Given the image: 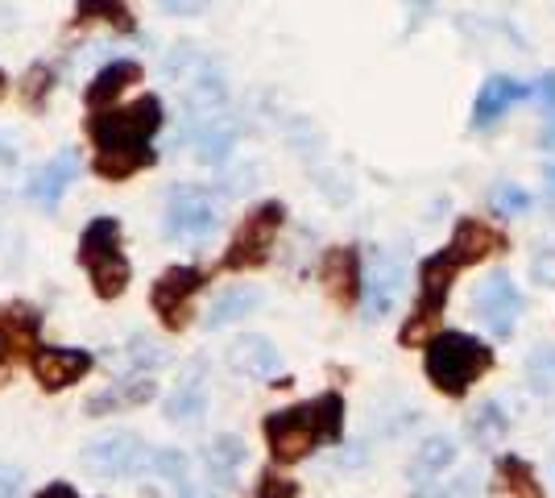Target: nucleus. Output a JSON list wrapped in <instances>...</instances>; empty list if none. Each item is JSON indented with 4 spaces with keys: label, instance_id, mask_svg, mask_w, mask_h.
I'll list each match as a JSON object with an SVG mask.
<instances>
[{
    "label": "nucleus",
    "instance_id": "4",
    "mask_svg": "<svg viewBox=\"0 0 555 498\" xmlns=\"http://www.w3.org/2000/svg\"><path fill=\"white\" fill-rule=\"evenodd\" d=\"M461 261L452 258L448 250H436L418 261L415 270V304L406 311L402 329H398V345L402 349H423L436 332L443 329V311L452 304V291L461 279Z\"/></svg>",
    "mask_w": 555,
    "mask_h": 498
},
{
    "label": "nucleus",
    "instance_id": "16",
    "mask_svg": "<svg viewBox=\"0 0 555 498\" xmlns=\"http://www.w3.org/2000/svg\"><path fill=\"white\" fill-rule=\"evenodd\" d=\"M79 170H83V163H79V150L63 145L54 158H47V163L29 175L25 195H29L38 208H47V213H50V208H59V204H63V195H67L70 183L79 179Z\"/></svg>",
    "mask_w": 555,
    "mask_h": 498
},
{
    "label": "nucleus",
    "instance_id": "14",
    "mask_svg": "<svg viewBox=\"0 0 555 498\" xmlns=\"http://www.w3.org/2000/svg\"><path fill=\"white\" fill-rule=\"evenodd\" d=\"M92 366V349H67V345H38L29 357V370H34L42 391H67L79 379H88Z\"/></svg>",
    "mask_w": 555,
    "mask_h": 498
},
{
    "label": "nucleus",
    "instance_id": "6",
    "mask_svg": "<svg viewBox=\"0 0 555 498\" xmlns=\"http://www.w3.org/2000/svg\"><path fill=\"white\" fill-rule=\"evenodd\" d=\"M282 225H286V204L282 200H261L257 208H249L245 220L236 225L224 258H220V270H232V274L261 270L270 261V254H274Z\"/></svg>",
    "mask_w": 555,
    "mask_h": 498
},
{
    "label": "nucleus",
    "instance_id": "18",
    "mask_svg": "<svg viewBox=\"0 0 555 498\" xmlns=\"http://www.w3.org/2000/svg\"><path fill=\"white\" fill-rule=\"evenodd\" d=\"M489 498H547V486L522 452H498L489 465Z\"/></svg>",
    "mask_w": 555,
    "mask_h": 498
},
{
    "label": "nucleus",
    "instance_id": "39",
    "mask_svg": "<svg viewBox=\"0 0 555 498\" xmlns=\"http://www.w3.org/2000/svg\"><path fill=\"white\" fill-rule=\"evenodd\" d=\"M34 498H83V495H79L70 482H50V486H42Z\"/></svg>",
    "mask_w": 555,
    "mask_h": 498
},
{
    "label": "nucleus",
    "instance_id": "12",
    "mask_svg": "<svg viewBox=\"0 0 555 498\" xmlns=\"http://www.w3.org/2000/svg\"><path fill=\"white\" fill-rule=\"evenodd\" d=\"M473 311L493 341H509L518 329V316H522L518 283L509 274H489L486 283H477V291H473Z\"/></svg>",
    "mask_w": 555,
    "mask_h": 498
},
{
    "label": "nucleus",
    "instance_id": "3",
    "mask_svg": "<svg viewBox=\"0 0 555 498\" xmlns=\"http://www.w3.org/2000/svg\"><path fill=\"white\" fill-rule=\"evenodd\" d=\"M498 370V349L468 329H440L423 345V379L431 391L461 404Z\"/></svg>",
    "mask_w": 555,
    "mask_h": 498
},
{
    "label": "nucleus",
    "instance_id": "7",
    "mask_svg": "<svg viewBox=\"0 0 555 498\" xmlns=\"http://www.w3.org/2000/svg\"><path fill=\"white\" fill-rule=\"evenodd\" d=\"M163 229L170 241H208L220 229V200L208 188L175 183L166 191Z\"/></svg>",
    "mask_w": 555,
    "mask_h": 498
},
{
    "label": "nucleus",
    "instance_id": "20",
    "mask_svg": "<svg viewBox=\"0 0 555 498\" xmlns=\"http://www.w3.org/2000/svg\"><path fill=\"white\" fill-rule=\"evenodd\" d=\"M398 291H402V266L390 254H370L365 258V320H382L386 311L398 304Z\"/></svg>",
    "mask_w": 555,
    "mask_h": 498
},
{
    "label": "nucleus",
    "instance_id": "44",
    "mask_svg": "<svg viewBox=\"0 0 555 498\" xmlns=\"http://www.w3.org/2000/svg\"><path fill=\"white\" fill-rule=\"evenodd\" d=\"M0 229H4V208H0Z\"/></svg>",
    "mask_w": 555,
    "mask_h": 498
},
{
    "label": "nucleus",
    "instance_id": "34",
    "mask_svg": "<svg viewBox=\"0 0 555 498\" xmlns=\"http://www.w3.org/2000/svg\"><path fill=\"white\" fill-rule=\"evenodd\" d=\"M249 498H299V482L278 474V470H266V474L257 477V486Z\"/></svg>",
    "mask_w": 555,
    "mask_h": 498
},
{
    "label": "nucleus",
    "instance_id": "1",
    "mask_svg": "<svg viewBox=\"0 0 555 498\" xmlns=\"http://www.w3.org/2000/svg\"><path fill=\"white\" fill-rule=\"evenodd\" d=\"M166 125L163 100L138 95L133 104H113L88 117V138L95 142V175L108 183H125L158 163L154 133Z\"/></svg>",
    "mask_w": 555,
    "mask_h": 498
},
{
    "label": "nucleus",
    "instance_id": "27",
    "mask_svg": "<svg viewBox=\"0 0 555 498\" xmlns=\"http://www.w3.org/2000/svg\"><path fill=\"white\" fill-rule=\"evenodd\" d=\"M88 22H104L113 25L116 34H138V22L129 13L125 0H75V25Z\"/></svg>",
    "mask_w": 555,
    "mask_h": 498
},
{
    "label": "nucleus",
    "instance_id": "19",
    "mask_svg": "<svg viewBox=\"0 0 555 498\" xmlns=\"http://www.w3.org/2000/svg\"><path fill=\"white\" fill-rule=\"evenodd\" d=\"M38 332H42V311L34 308V304L13 299V304L0 308V354L9 357L13 366L25 361V357H34V349L42 345Z\"/></svg>",
    "mask_w": 555,
    "mask_h": 498
},
{
    "label": "nucleus",
    "instance_id": "45",
    "mask_svg": "<svg viewBox=\"0 0 555 498\" xmlns=\"http://www.w3.org/2000/svg\"><path fill=\"white\" fill-rule=\"evenodd\" d=\"M552 465H555V452H552Z\"/></svg>",
    "mask_w": 555,
    "mask_h": 498
},
{
    "label": "nucleus",
    "instance_id": "37",
    "mask_svg": "<svg viewBox=\"0 0 555 498\" xmlns=\"http://www.w3.org/2000/svg\"><path fill=\"white\" fill-rule=\"evenodd\" d=\"M170 17H195V13H204L211 0H158Z\"/></svg>",
    "mask_w": 555,
    "mask_h": 498
},
{
    "label": "nucleus",
    "instance_id": "5",
    "mask_svg": "<svg viewBox=\"0 0 555 498\" xmlns=\"http://www.w3.org/2000/svg\"><path fill=\"white\" fill-rule=\"evenodd\" d=\"M75 258L88 270V279H92L100 299L125 295V286L133 279V266L125 258V229H120L116 216H95V220L83 225V233H79V254H75Z\"/></svg>",
    "mask_w": 555,
    "mask_h": 498
},
{
    "label": "nucleus",
    "instance_id": "43",
    "mask_svg": "<svg viewBox=\"0 0 555 498\" xmlns=\"http://www.w3.org/2000/svg\"><path fill=\"white\" fill-rule=\"evenodd\" d=\"M4 92H9V75L0 72V100H4Z\"/></svg>",
    "mask_w": 555,
    "mask_h": 498
},
{
    "label": "nucleus",
    "instance_id": "42",
    "mask_svg": "<svg viewBox=\"0 0 555 498\" xmlns=\"http://www.w3.org/2000/svg\"><path fill=\"white\" fill-rule=\"evenodd\" d=\"M547 191H552V195H555V163L547 166Z\"/></svg>",
    "mask_w": 555,
    "mask_h": 498
},
{
    "label": "nucleus",
    "instance_id": "11",
    "mask_svg": "<svg viewBox=\"0 0 555 498\" xmlns=\"http://www.w3.org/2000/svg\"><path fill=\"white\" fill-rule=\"evenodd\" d=\"M208 283V270H199V266H170L158 274V283L150 286V304H154V316L163 320L166 329H186V320H191V304H195V295L204 291Z\"/></svg>",
    "mask_w": 555,
    "mask_h": 498
},
{
    "label": "nucleus",
    "instance_id": "26",
    "mask_svg": "<svg viewBox=\"0 0 555 498\" xmlns=\"http://www.w3.org/2000/svg\"><path fill=\"white\" fill-rule=\"evenodd\" d=\"M509 427H514V420H509V411L502 399H486L481 407H473V416L464 420V436H468V445L473 449H498L502 440L509 436Z\"/></svg>",
    "mask_w": 555,
    "mask_h": 498
},
{
    "label": "nucleus",
    "instance_id": "8",
    "mask_svg": "<svg viewBox=\"0 0 555 498\" xmlns=\"http://www.w3.org/2000/svg\"><path fill=\"white\" fill-rule=\"evenodd\" d=\"M150 445L141 440L138 432L129 427H113V432H100L92 436L83 449H79V465L95 477H133L141 470H150Z\"/></svg>",
    "mask_w": 555,
    "mask_h": 498
},
{
    "label": "nucleus",
    "instance_id": "40",
    "mask_svg": "<svg viewBox=\"0 0 555 498\" xmlns=\"http://www.w3.org/2000/svg\"><path fill=\"white\" fill-rule=\"evenodd\" d=\"M539 150H547V154L555 150V113L552 117H543V129H539Z\"/></svg>",
    "mask_w": 555,
    "mask_h": 498
},
{
    "label": "nucleus",
    "instance_id": "22",
    "mask_svg": "<svg viewBox=\"0 0 555 498\" xmlns=\"http://www.w3.org/2000/svg\"><path fill=\"white\" fill-rule=\"evenodd\" d=\"M158 395V386H154V379L150 374H125L120 382H113V386H104L100 395H92L88 399V416H120V411H133V407H145L150 399Z\"/></svg>",
    "mask_w": 555,
    "mask_h": 498
},
{
    "label": "nucleus",
    "instance_id": "41",
    "mask_svg": "<svg viewBox=\"0 0 555 498\" xmlns=\"http://www.w3.org/2000/svg\"><path fill=\"white\" fill-rule=\"evenodd\" d=\"M179 498H211V490H199V486H191V482H186L183 490H179Z\"/></svg>",
    "mask_w": 555,
    "mask_h": 498
},
{
    "label": "nucleus",
    "instance_id": "25",
    "mask_svg": "<svg viewBox=\"0 0 555 498\" xmlns=\"http://www.w3.org/2000/svg\"><path fill=\"white\" fill-rule=\"evenodd\" d=\"M456 465V440L452 436H427L415 452H411V465H406V477L415 482V486H431V482H440L448 470Z\"/></svg>",
    "mask_w": 555,
    "mask_h": 498
},
{
    "label": "nucleus",
    "instance_id": "13",
    "mask_svg": "<svg viewBox=\"0 0 555 498\" xmlns=\"http://www.w3.org/2000/svg\"><path fill=\"white\" fill-rule=\"evenodd\" d=\"M534 95V84L527 79H514V75H489L486 84L477 88L473 95V113H468V129H493V125H502L514 104H522V100H531Z\"/></svg>",
    "mask_w": 555,
    "mask_h": 498
},
{
    "label": "nucleus",
    "instance_id": "38",
    "mask_svg": "<svg viewBox=\"0 0 555 498\" xmlns=\"http://www.w3.org/2000/svg\"><path fill=\"white\" fill-rule=\"evenodd\" d=\"M17 495H22V470L0 461V498H17Z\"/></svg>",
    "mask_w": 555,
    "mask_h": 498
},
{
    "label": "nucleus",
    "instance_id": "9",
    "mask_svg": "<svg viewBox=\"0 0 555 498\" xmlns=\"http://www.w3.org/2000/svg\"><path fill=\"white\" fill-rule=\"evenodd\" d=\"M443 250L461 261V270H477L493 258H506L514 250V238L506 233V225H498L489 216L464 213L452 220V233L443 241Z\"/></svg>",
    "mask_w": 555,
    "mask_h": 498
},
{
    "label": "nucleus",
    "instance_id": "24",
    "mask_svg": "<svg viewBox=\"0 0 555 498\" xmlns=\"http://www.w3.org/2000/svg\"><path fill=\"white\" fill-rule=\"evenodd\" d=\"M245 461H249V449H245V440L232 436V432H220V436H211L208 445H204V470H208L211 486H220V490L236 486Z\"/></svg>",
    "mask_w": 555,
    "mask_h": 498
},
{
    "label": "nucleus",
    "instance_id": "28",
    "mask_svg": "<svg viewBox=\"0 0 555 498\" xmlns=\"http://www.w3.org/2000/svg\"><path fill=\"white\" fill-rule=\"evenodd\" d=\"M257 304H261V291H254V286H232L224 295H216V304L208 308V329H229L241 316H249Z\"/></svg>",
    "mask_w": 555,
    "mask_h": 498
},
{
    "label": "nucleus",
    "instance_id": "30",
    "mask_svg": "<svg viewBox=\"0 0 555 498\" xmlns=\"http://www.w3.org/2000/svg\"><path fill=\"white\" fill-rule=\"evenodd\" d=\"M527 386L534 395H552L555 391V345H543L527 357Z\"/></svg>",
    "mask_w": 555,
    "mask_h": 498
},
{
    "label": "nucleus",
    "instance_id": "21",
    "mask_svg": "<svg viewBox=\"0 0 555 498\" xmlns=\"http://www.w3.org/2000/svg\"><path fill=\"white\" fill-rule=\"evenodd\" d=\"M229 366L232 374H241V379H254V382H266L278 374V366H282V354L274 349V341L270 336H261V332H245V336H236L229 345Z\"/></svg>",
    "mask_w": 555,
    "mask_h": 498
},
{
    "label": "nucleus",
    "instance_id": "23",
    "mask_svg": "<svg viewBox=\"0 0 555 498\" xmlns=\"http://www.w3.org/2000/svg\"><path fill=\"white\" fill-rule=\"evenodd\" d=\"M133 84H141V67L133 59H113V63H104L100 72L92 75V84L83 88V104L100 113V108H113L120 95L129 92Z\"/></svg>",
    "mask_w": 555,
    "mask_h": 498
},
{
    "label": "nucleus",
    "instance_id": "17",
    "mask_svg": "<svg viewBox=\"0 0 555 498\" xmlns=\"http://www.w3.org/2000/svg\"><path fill=\"white\" fill-rule=\"evenodd\" d=\"M183 138L195 145V158H199V163L220 166V163H229L232 145L241 138V120H236L232 108H224V113H211V117H204V120L183 125Z\"/></svg>",
    "mask_w": 555,
    "mask_h": 498
},
{
    "label": "nucleus",
    "instance_id": "33",
    "mask_svg": "<svg viewBox=\"0 0 555 498\" xmlns=\"http://www.w3.org/2000/svg\"><path fill=\"white\" fill-rule=\"evenodd\" d=\"M489 208L498 216H518L531 208V191H522L518 183H498L489 191Z\"/></svg>",
    "mask_w": 555,
    "mask_h": 498
},
{
    "label": "nucleus",
    "instance_id": "15",
    "mask_svg": "<svg viewBox=\"0 0 555 498\" xmlns=\"http://www.w3.org/2000/svg\"><path fill=\"white\" fill-rule=\"evenodd\" d=\"M208 382H211L208 361H204V357H191L183 370H179L175 391L166 395V404H163L166 420H170V424H199L204 411H208Z\"/></svg>",
    "mask_w": 555,
    "mask_h": 498
},
{
    "label": "nucleus",
    "instance_id": "29",
    "mask_svg": "<svg viewBox=\"0 0 555 498\" xmlns=\"http://www.w3.org/2000/svg\"><path fill=\"white\" fill-rule=\"evenodd\" d=\"M50 92H54V67H47V63H34L22 75V84H17V95H22V104L29 113H42Z\"/></svg>",
    "mask_w": 555,
    "mask_h": 498
},
{
    "label": "nucleus",
    "instance_id": "36",
    "mask_svg": "<svg viewBox=\"0 0 555 498\" xmlns=\"http://www.w3.org/2000/svg\"><path fill=\"white\" fill-rule=\"evenodd\" d=\"M531 100H539V104H543V117H552V113H555V72H543L539 79H534Z\"/></svg>",
    "mask_w": 555,
    "mask_h": 498
},
{
    "label": "nucleus",
    "instance_id": "10",
    "mask_svg": "<svg viewBox=\"0 0 555 498\" xmlns=\"http://www.w3.org/2000/svg\"><path fill=\"white\" fill-rule=\"evenodd\" d=\"M315 279L336 311H357L365 299V258L357 245H327L315 261Z\"/></svg>",
    "mask_w": 555,
    "mask_h": 498
},
{
    "label": "nucleus",
    "instance_id": "2",
    "mask_svg": "<svg viewBox=\"0 0 555 498\" xmlns=\"http://www.w3.org/2000/svg\"><path fill=\"white\" fill-rule=\"evenodd\" d=\"M345 416L348 407L340 391H324L307 404L270 411L261 420V436H266V449L274 457V465H299L315 449L340 445L345 440Z\"/></svg>",
    "mask_w": 555,
    "mask_h": 498
},
{
    "label": "nucleus",
    "instance_id": "35",
    "mask_svg": "<svg viewBox=\"0 0 555 498\" xmlns=\"http://www.w3.org/2000/svg\"><path fill=\"white\" fill-rule=\"evenodd\" d=\"M17 166H22V154H17V142L0 133V183H9V179L17 175Z\"/></svg>",
    "mask_w": 555,
    "mask_h": 498
},
{
    "label": "nucleus",
    "instance_id": "31",
    "mask_svg": "<svg viewBox=\"0 0 555 498\" xmlns=\"http://www.w3.org/2000/svg\"><path fill=\"white\" fill-rule=\"evenodd\" d=\"M166 361L163 345H154V341H145V336H133L129 345H125V374H150V370H158Z\"/></svg>",
    "mask_w": 555,
    "mask_h": 498
},
{
    "label": "nucleus",
    "instance_id": "32",
    "mask_svg": "<svg viewBox=\"0 0 555 498\" xmlns=\"http://www.w3.org/2000/svg\"><path fill=\"white\" fill-rule=\"evenodd\" d=\"M150 470L163 477V482H170L175 490H183L186 482H191V477H186L191 465H186V457L179 449H154L150 452Z\"/></svg>",
    "mask_w": 555,
    "mask_h": 498
}]
</instances>
